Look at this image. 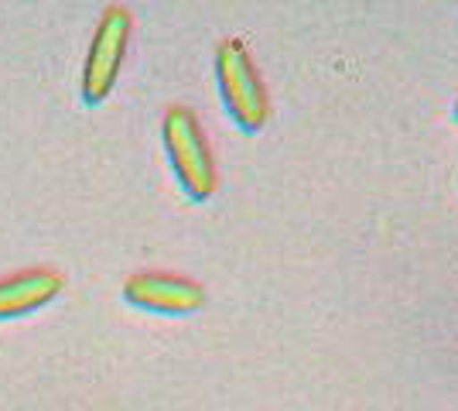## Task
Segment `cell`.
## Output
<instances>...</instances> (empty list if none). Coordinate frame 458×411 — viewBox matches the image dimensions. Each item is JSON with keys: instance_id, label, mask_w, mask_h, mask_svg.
<instances>
[{"instance_id": "cell-1", "label": "cell", "mask_w": 458, "mask_h": 411, "mask_svg": "<svg viewBox=\"0 0 458 411\" xmlns=\"http://www.w3.org/2000/svg\"><path fill=\"white\" fill-rule=\"evenodd\" d=\"M161 137H165V151H168L174 178L185 189V196L206 202L216 193L219 176H216V161H212L209 141L202 134L199 117L189 107H168L161 120Z\"/></svg>"}, {"instance_id": "cell-2", "label": "cell", "mask_w": 458, "mask_h": 411, "mask_svg": "<svg viewBox=\"0 0 458 411\" xmlns=\"http://www.w3.org/2000/svg\"><path fill=\"white\" fill-rule=\"evenodd\" d=\"M216 79H219V93H223V103H226L229 117L236 120V127L247 134L264 131V124L270 117V99L264 90V79H260L247 45L240 39L219 41Z\"/></svg>"}, {"instance_id": "cell-3", "label": "cell", "mask_w": 458, "mask_h": 411, "mask_svg": "<svg viewBox=\"0 0 458 411\" xmlns=\"http://www.w3.org/2000/svg\"><path fill=\"white\" fill-rule=\"evenodd\" d=\"M131 31H134V18H131V11L123 4H110L99 14V24H96L93 41H89V52H86V62H82V79H79L82 103L99 107L103 99L114 93L120 65H123V56H127Z\"/></svg>"}, {"instance_id": "cell-4", "label": "cell", "mask_w": 458, "mask_h": 411, "mask_svg": "<svg viewBox=\"0 0 458 411\" xmlns=\"http://www.w3.org/2000/svg\"><path fill=\"white\" fill-rule=\"evenodd\" d=\"M123 298L144 313L189 315L206 305V288L172 271H140L123 281Z\"/></svg>"}, {"instance_id": "cell-5", "label": "cell", "mask_w": 458, "mask_h": 411, "mask_svg": "<svg viewBox=\"0 0 458 411\" xmlns=\"http://www.w3.org/2000/svg\"><path fill=\"white\" fill-rule=\"evenodd\" d=\"M62 274L48 268H28L11 278H0V319H21L28 313H38L62 292Z\"/></svg>"}, {"instance_id": "cell-6", "label": "cell", "mask_w": 458, "mask_h": 411, "mask_svg": "<svg viewBox=\"0 0 458 411\" xmlns=\"http://www.w3.org/2000/svg\"><path fill=\"white\" fill-rule=\"evenodd\" d=\"M455 117H458V103H455Z\"/></svg>"}]
</instances>
